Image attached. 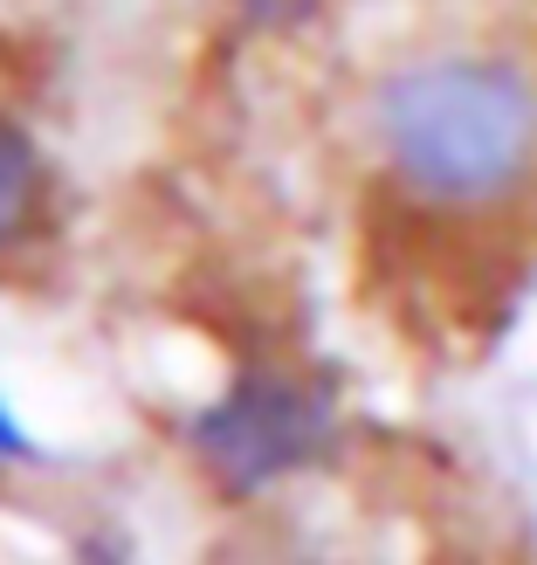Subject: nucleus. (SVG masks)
Listing matches in <instances>:
<instances>
[{"mask_svg": "<svg viewBox=\"0 0 537 565\" xmlns=\"http://www.w3.org/2000/svg\"><path fill=\"white\" fill-rule=\"evenodd\" d=\"M386 173L428 207H496L537 173V83L503 55H420L373 90Z\"/></svg>", "mask_w": 537, "mask_h": 565, "instance_id": "f257e3e1", "label": "nucleus"}, {"mask_svg": "<svg viewBox=\"0 0 537 565\" xmlns=\"http://www.w3.org/2000/svg\"><path fill=\"white\" fill-rule=\"evenodd\" d=\"M186 441L201 469L228 497H262L282 476H297L324 456L331 441V393L310 386L303 373H276V365H248L214 407L186 420Z\"/></svg>", "mask_w": 537, "mask_h": 565, "instance_id": "f03ea898", "label": "nucleus"}, {"mask_svg": "<svg viewBox=\"0 0 537 565\" xmlns=\"http://www.w3.org/2000/svg\"><path fill=\"white\" fill-rule=\"evenodd\" d=\"M42 193H49V173H42V152L14 118H0V256L28 242L42 214Z\"/></svg>", "mask_w": 537, "mask_h": 565, "instance_id": "7ed1b4c3", "label": "nucleus"}, {"mask_svg": "<svg viewBox=\"0 0 537 565\" xmlns=\"http://www.w3.org/2000/svg\"><path fill=\"white\" fill-rule=\"evenodd\" d=\"M235 14L248 28H262V35H290V28H303L318 14V0H235Z\"/></svg>", "mask_w": 537, "mask_h": 565, "instance_id": "20e7f679", "label": "nucleus"}, {"mask_svg": "<svg viewBox=\"0 0 537 565\" xmlns=\"http://www.w3.org/2000/svg\"><path fill=\"white\" fill-rule=\"evenodd\" d=\"M8 456H28V435H21V420L0 407V462H8Z\"/></svg>", "mask_w": 537, "mask_h": 565, "instance_id": "39448f33", "label": "nucleus"}]
</instances>
